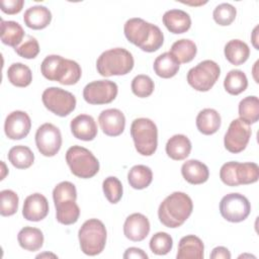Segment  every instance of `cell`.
Masks as SVG:
<instances>
[{
  "label": "cell",
  "mask_w": 259,
  "mask_h": 259,
  "mask_svg": "<svg viewBox=\"0 0 259 259\" xmlns=\"http://www.w3.org/2000/svg\"><path fill=\"white\" fill-rule=\"evenodd\" d=\"M150 249L156 255H166L173 247L172 237L165 232L154 234L150 240Z\"/></svg>",
  "instance_id": "37"
},
{
  "label": "cell",
  "mask_w": 259,
  "mask_h": 259,
  "mask_svg": "<svg viewBox=\"0 0 259 259\" xmlns=\"http://www.w3.org/2000/svg\"><path fill=\"white\" fill-rule=\"evenodd\" d=\"M134 57L125 49L114 48L103 52L96 61L97 72L103 77L121 76L134 68Z\"/></svg>",
  "instance_id": "4"
},
{
  "label": "cell",
  "mask_w": 259,
  "mask_h": 259,
  "mask_svg": "<svg viewBox=\"0 0 259 259\" xmlns=\"http://www.w3.org/2000/svg\"><path fill=\"white\" fill-rule=\"evenodd\" d=\"M56 207V219L60 224L73 225L75 224L80 215V208L76 203V200L67 199L55 203Z\"/></svg>",
  "instance_id": "29"
},
{
  "label": "cell",
  "mask_w": 259,
  "mask_h": 259,
  "mask_svg": "<svg viewBox=\"0 0 259 259\" xmlns=\"http://www.w3.org/2000/svg\"><path fill=\"white\" fill-rule=\"evenodd\" d=\"M226 59L235 66H240L245 63L250 56V49L246 42L241 39H232L225 46Z\"/></svg>",
  "instance_id": "28"
},
{
  "label": "cell",
  "mask_w": 259,
  "mask_h": 259,
  "mask_svg": "<svg viewBox=\"0 0 259 259\" xmlns=\"http://www.w3.org/2000/svg\"><path fill=\"white\" fill-rule=\"evenodd\" d=\"M240 119L247 124L255 123L259 119V100L257 96H247L239 103Z\"/></svg>",
  "instance_id": "34"
},
{
  "label": "cell",
  "mask_w": 259,
  "mask_h": 259,
  "mask_svg": "<svg viewBox=\"0 0 259 259\" xmlns=\"http://www.w3.org/2000/svg\"><path fill=\"white\" fill-rule=\"evenodd\" d=\"M24 35V30L18 22L1 19V40L4 45L15 49L21 42Z\"/></svg>",
  "instance_id": "30"
},
{
  "label": "cell",
  "mask_w": 259,
  "mask_h": 259,
  "mask_svg": "<svg viewBox=\"0 0 259 259\" xmlns=\"http://www.w3.org/2000/svg\"><path fill=\"white\" fill-rule=\"evenodd\" d=\"M124 259H131V258H136V259H147L148 255L140 248L137 247H131L125 250L123 254Z\"/></svg>",
  "instance_id": "45"
},
{
  "label": "cell",
  "mask_w": 259,
  "mask_h": 259,
  "mask_svg": "<svg viewBox=\"0 0 259 259\" xmlns=\"http://www.w3.org/2000/svg\"><path fill=\"white\" fill-rule=\"evenodd\" d=\"M191 152V142L184 135H174L166 144L167 155L175 160L181 161L186 159Z\"/></svg>",
  "instance_id": "24"
},
{
  "label": "cell",
  "mask_w": 259,
  "mask_h": 259,
  "mask_svg": "<svg viewBox=\"0 0 259 259\" xmlns=\"http://www.w3.org/2000/svg\"><path fill=\"white\" fill-rule=\"evenodd\" d=\"M35 145L41 155L46 157L55 156L62 146L60 130L50 122L41 124L35 133Z\"/></svg>",
  "instance_id": "13"
},
{
  "label": "cell",
  "mask_w": 259,
  "mask_h": 259,
  "mask_svg": "<svg viewBox=\"0 0 259 259\" xmlns=\"http://www.w3.org/2000/svg\"><path fill=\"white\" fill-rule=\"evenodd\" d=\"M181 174L188 183L194 185L204 183L209 177L207 166L202 162L194 159L183 163L181 167Z\"/></svg>",
  "instance_id": "21"
},
{
  "label": "cell",
  "mask_w": 259,
  "mask_h": 259,
  "mask_svg": "<svg viewBox=\"0 0 259 259\" xmlns=\"http://www.w3.org/2000/svg\"><path fill=\"white\" fill-rule=\"evenodd\" d=\"M221 115L212 108H204L196 116L197 130L206 136L213 135L221 126Z\"/></svg>",
  "instance_id": "25"
},
{
  "label": "cell",
  "mask_w": 259,
  "mask_h": 259,
  "mask_svg": "<svg viewBox=\"0 0 259 259\" xmlns=\"http://www.w3.org/2000/svg\"><path fill=\"white\" fill-rule=\"evenodd\" d=\"M53 199H54V203L67 200V199L76 200L77 190L75 185L70 181L60 182L59 184H57V186H55L53 190Z\"/></svg>",
  "instance_id": "42"
},
{
  "label": "cell",
  "mask_w": 259,
  "mask_h": 259,
  "mask_svg": "<svg viewBox=\"0 0 259 259\" xmlns=\"http://www.w3.org/2000/svg\"><path fill=\"white\" fill-rule=\"evenodd\" d=\"M73 136L81 141H92L97 136V125L94 118L88 114H79L71 120Z\"/></svg>",
  "instance_id": "19"
},
{
  "label": "cell",
  "mask_w": 259,
  "mask_h": 259,
  "mask_svg": "<svg viewBox=\"0 0 259 259\" xmlns=\"http://www.w3.org/2000/svg\"><path fill=\"white\" fill-rule=\"evenodd\" d=\"M226 91L232 95H238L248 87V79L241 70H231L224 81Z\"/></svg>",
  "instance_id": "36"
},
{
  "label": "cell",
  "mask_w": 259,
  "mask_h": 259,
  "mask_svg": "<svg viewBox=\"0 0 259 259\" xmlns=\"http://www.w3.org/2000/svg\"><path fill=\"white\" fill-rule=\"evenodd\" d=\"M150 233V222L142 213L136 212L130 214L123 224L124 236L133 242H141Z\"/></svg>",
  "instance_id": "17"
},
{
  "label": "cell",
  "mask_w": 259,
  "mask_h": 259,
  "mask_svg": "<svg viewBox=\"0 0 259 259\" xmlns=\"http://www.w3.org/2000/svg\"><path fill=\"white\" fill-rule=\"evenodd\" d=\"M42 76L50 81H57L63 85L76 84L82 75L80 65L59 55H50L45 58L40 65Z\"/></svg>",
  "instance_id": "3"
},
{
  "label": "cell",
  "mask_w": 259,
  "mask_h": 259,
  "mask_svg": "<svg viewBox=\"0 0 259 259\" xmlns=\"http://www.w3.org/2000/svg\"><path fill=\"white\" fill-rule=\"evenodd\" d=\"M123 31L130 42L147 53L158 51L164 42V35L161 29L157 25L139 17L126 20Z\"/></svg>",
  "instance_id": "1"
},
{
  "label": "cell",
  "mask_w": 259,
  "mask_h": 259,
  "mask_svg": "<svg viewBox=\"0 0 259 259\" xmlns=\"http://www.w3.org/2000/svg\"><path fill=\"white\" fill-rule=\"evenodd\" d=\"M203 251L204 245L202 241L194 235H187L180 239L176 257L177 259H202Z\"/></svg>",
  "instance_id": "23"
},
{
  "label": "cell",
  "mask_w": 259,
  "mask_h": 259,
  "mask_svg": "<svg viewBox=\"0 0 259 259\" xmlns=\"http://www.w3.org/2000/svg\"><path fill=\"white\" fill-rule=\"evenodd\" d=\"M220 178L228 186L255 183L259 178V167L253 162H227L221 167Z\"/></svg>",
  "instance_id": "8"
},
{
  "label": "cell",
  "mask_w": 259,
  "mask_h": 259,
  "mask_svg": "<svg viewBox=\"0 0 259 259\" xmlns=\"http://www.w3.org/2000/svg\"><path fill=\"white\" fill-rule=\"evenodd\" d=\"M170 53L178 60L180 64H185L191 62L194 59L197 53V48L192 40L182 38L176 40L172 45Z\"/></svg>",
  "instance_id": "35"
},
{
  "label": "cell",
  "mask_w": 259,
  "mask_h": 259,
  "mask_svg": "<svg viewBox=\"0 0 259 259\" xmlns=\"http://www.w3.org/2000/svg\"><path fill=\"white\" fill-rule=\"evenodd\" d=\"M132 91L133 93L141 98L149 97L155 88L154 81L147 75H138L132 81Z\"/></svg>",
  "instance_id": "40"
},
{
  "label": "cell",
  "mask_w": 259,
  "mask_h": 259,
  "mask_svg": "<svg viewBox=\"0 0 259 259\" xmlns=\"http://www.w3.org/2000/svg\"><path fill=\"white\" fill-rule=\"evenodd\" d=\"M131 136L139 154L152 156L156 152L158 146V128L150 118H136L131 125Z\"/></svg>",
  "instance_id": "6"
},
{
  "label": "cell",
  "mask_w": 259,
  "mask_h": 259,
  "mask_svg": "<svg viewBox=\"0 0 259 259\" xmlns=\"http://www.w3.org/2000/svg\"><path fill=\"white\" fill-rule=\"evenodd\" d=\"M102 189L106 199L110 203H117L122 196V184L118 178L109 176L102 182Z\"/></svg>",
  "instance_id": "39"
},
{
  "label": "cell",
  "mask_w": 259,
  "mask_h": 259,
  "mask_svg": "<svg viewBox=\"0 0 259 259\" xmlns=\"http://www.w3.org/2000/svg\"><path fill=\"white\" fill-rule=\"evenodd\" d=\"M18 195L10 189H4L0 192V213L3 217L14 214L18 209Z\"/></svg>",
  "instance_id": "38"
},
{
  "label": "cell",
  "mask_w": 259,
  "mask_h": 259,
  "mask_svg": "<svg viewBox=\"0 0 259 259\" xmlns=\"http://www.w3.org/2000/svg\"><path fill=\"white\" fill-rule=\"evenodd\" d=\"M31 128V120L25 111L15 110L9 113L5 119L4 132L10 140L25 138Z\"/></svg>",
  "instance_id": "15"
},
{
  "label": "cell",
  "mask_w": 259,
  "mask_h": 259,
  "mask_svg": "<svg viewBox=\"0 0 259 259\" xmlns=\"http://www.w3.org/2000/svg\"><path fill=\"white\" fill-rule=\"evenodd\" d=\"M8 160L17 169H27L33 164L34 155L28 147L18 145L9 150Z\"/></svg>",
  "instance_id": "32"
},
{
  "label": "cell",
  "mask_w": 259,
  "mask_h": 259,
  "mask_svg": "<svg viewBox=\"0 0 259 259\" xmlns=\"http://www.w3.org/2000/svg\"><path fill=\"white\" fill-rule=\"evenodd\" d=\"M66 161L71 172L83 179L95 176L99 171L97 158L86 148L72 146L66 153Z\"/></svg>",
  "instance_id": "7"
},
{
  "label": "cell",
  "mask_w": 259,
  "mask_h": 259,
  "mask_svg": "<svg viewBox=\"0 0 259 259\" xmlns=\"http://www.w3.org/2000/svg\"><path fill=\"white\" fill-rule=\"evenodd\" d=\"M117 85L110 80H97L88 83L83 89V98L89 104L99 105L112 102L117 95Z\"/></svg>",
  "instance_id": "12"
},
{
  "label": "cell",
  "mask_w": 259,
  "mask_h": 259,
  "mask_svg": "<svg viewBox=\"0 0 259 259\" xmlns=\"http://www.w3.org/2000/svg\"><path fill=\"white\" fill-rule=\"evenodd\" d=\"M251 211V204L246 196L240 193H229L220 202L222 217L231 223H240L248 218Z\"/></svg>",
  "instance_id": "11"
},
{
  "label": "cell",
  "mask_w": 259,
  "mask_h": 259,
  "mask_svg": "<svg viewBox=\"0 0 259 259\" xmlns=\"http://www.w3.org/2000/svg\"><path fill=\"white\" fill-rule=\"evenodd\" d=\"M24 5L23 0H1L0 1V7L1 10L9 15L17 14L22 10V7Z\"/></svg>",
  "instance_id": "44"
},
{
  "label": "cell",
  "mask_w": 259,
  "mask_h": 259,
  "mask_svg": "<svg viewBox=\"0 0 259 259\" xmlns=\"http://www.w3.org/2000/svg\"><path fill=\"white\" fill-rule=\"evenodd\" d=\"M49 213V202L46 196L40 193H33L28 195L22 208V215L25 220L30 222H39L44 220Z\"/></svg>",
  "instance_id": "18"
},
{
  "label": "cell",
  "mask_w": 259,
  "mask_h": 259,
  "mask_svg": "<svg viewBox=\"0 0 259 259\" xmlns=\"http://www.w3.org/2000/svg\"><path fill=\"white\" fill-rule=\"evenodd\" d=\"M17 240L22 249L34 252L42 247L44 234L37 228L24 227L19 231Z\"/></svg>",
  "instance_id": "27"
},
{
  "label": "cell",
  "mask_w": 259,
  "mask_h": 259,
  "mask_svg": "<svg viewBox=\"0 0 259 259\" xmlns=\"http://www.w3.org/2000/svg\"><path fill=\"white\" fill-rule=\"evenodd\" d=\"M24 24L31 29H44L52 21V13L46 6H31L24 12Z\"/></svg>",
  "instance_id": "22"
},
{
  "label": "cell",
  "mask_w": 259,
  "mask_h": 259,
  "mask_svg": "<svg viewBox=\"0 0 259 259\" xmlns=\"http://www.w3.org/2000/svg\"><path fill=\"white\" fill-rule=\"evenodd\" d=\"M153 180V172L146 165H136L127 173V181L135 189L147 188Z\"/></svg>",
  "instance_id": "31"
},
{
  "label": "cell",
  "mask_w": 259,
  "mask_h": 259,
  "mask_svg": "<svg viewBox=\"0 0 259 259\" xmlns=\"http://www.w3.org/2000/svg\"><path fill=\"white\" fill-rule=\"evenodd\" d=\"M106 237V229L101 221L97 219L87 220L78 232L81 251L88 256L100 254L105 247Z\"/></svg>",
  "instance_id": "5"
},
{
  "label": "cell",
  "mask_w": 259,
  "mask_h": 259,
  "mask_svg": "<svg viewBox=\"0 0 259 259\" xmlns=\"http://www.w3.org/2000/svg\"><path fill=\"white\" fill-rule=\"evenodd\" d=\"M237 10L230 3H222L218 5L212 12L213 20L222 26L230 25L235 20Z\"/></svg>",
  "instance_id": "41"
},
{
  "label": "cell",
  "mask_w": 259,
  "mask_h": 259,
  "mask_svg": "<svg viewBox=\"0 0 259 259\" xmlns=\"http://www.w3.org/2000/svg\"><path fill=\"white\" fill-rule=\"evenodd\" d=\"M193 209L191 198L184 192L175 191L159 205L158 218L167 228H178L190 217Z\"/></svg>",
  "instance_id": "2"
},
{
  "label": "cell",
  "mask_w": 259,
  "mask_h": 259,
  "mask_svg": "<svg viewBox=\"0 0 259 259\" xmlns=\"http://www.w3.org/2000/svg\"><path fill=\"white\" fill-rule=\"evenodd\" d=\"M179 67L180 63L170 52H166L158 56L153 65L156 75L164 79L174 77L178 73Z\"/></svg>",
  "instance_id": "26"
},
{
  "label": "cell",
  "mask_w": 259,
  "mask_h": 259,
  "mask_svg": "<svg viewBox=\"0 0 259 259\" xmlns=\"http://www.w3.org/2000/svg\"><path fill=\"white\" fill-rule=\"evenodd\" d=\"M41 100L47 109L62 117L69 115L76 107L75 96L59 87L47 88L42 92Z\"/></svg>",
  "instance_id": "10"
},
{
  "label": "cell",
  "mask_w": 259,
  "mask_h": 259,
  "mask_svg": "<svg viewBox=\"0 0 259 259\" xmlns=\"http://www.w3.org/2000/svg\"><path fill=\"white\" fill-rule=\"evenodd\" d=\"M252 131L249 124L236 118L231 121L229 128L224 138L225 148L233 154H237L245 150L251 138Z\"/></svg>",
  "instance_id": "14"
},
{
  "label": "cell",
  "mask_w": 259,
  "mask_h": 259,
  "mask_svg": "<svg viewBox=\"0 0 259 259\" xmlns=\"http://www.w3.org/2000/svg\"><path fill=\"white\" fill-rule=\"evenodd\" d=\"M210 258L211 259H230L231 258V253L230 251L223 246L215 247L211 253H210Z\"/></svg>",
  "instance_id": "46"
},
{
  "label": "cell",
  "mask_w": 259,
  "mask_h": 259,
  "mask_svg": "<svg viewBox=\"0 0 259 259\" xmlns=\"http://www.w3.org/2000/svg\"><path fill=\"white\" fill-rule=\"evenodd\" d=\"M45 256H53V257H57L56 255H54V254H48V253H45V254H39V255H37L36 256V258H41V257H45Z\"/></svg>",
  "instance_id": "48"
},
{
  "label": "cell",
  "mask_w": 259,
  "mask_h": 259,
  "mask_svg": "<svg viewBox=\"0 0 259 259\" xmlns=\"http://www.w3.org/2000/svg\"><path fill=\"white\" fill-rule=\"evenodd\" d=\"M9 82L16 87H26L32 81V73L29 67L22 63H13L7 70Z\"/></svg>",
  "instance_id": "33"
},
{
  "label": "cell",
  "mask_w": 259,
  "mask_h": 259,
  "mask_svg": "<svg viewBox=\"0 0 259 259\" xmlns=\"http://www.w3.org/2000/svg\"><path fill=\"white\" fill-rule=\"evenodd\" d=\"M98 121L102 132L106 136L117 137L124 131L125 117L119 109L108 108L102 110L98 116Z\"/></svg>",
  "instance_id": "16"
},
{
  "label": "cell",
  "mask_w": 259,
  "mask_h": 259,
  "mask_svg": "<svg viewBox=\"0 0 259 259\" xmlns=\"http://www.w3.org/2000/svg\"><path fill=\"white\" fill-rule=\"evenodd\" d=\"M257 29H258V26H256L255 28H254V30H253V36H252V41H253V45H254V47L256 48V50H259V47L256 45V41H257Z\"/></svg>",
  "instance_id": "47"
},
{
  "label": "cell",
  "mask_w": 259,
  "mask_h": 259,
  "mask_svg": "<svg viewBox=\"0 0 259 259\" xmlns=\"http://www.w3.org/2000/svg\"><path fill=\"white\" fill-rule=\"evenodd\" d=\"M220 74V66L214 61L204 60L188 71L187 82L193 89L205 92L212 88Z\"/></svg>",
  "instance_id": "9"
},
{
  "label": "cell",
  "mask_w": 259,
  "mask_h": 259,
  "mask_svg": "<svg viewBox=\"0 0 259 259\" xmlns=\"http://www.w3.org/2000/svg\"><path fill=\"white\" fill-rule=\"evenodd\" d=\"M163 23L166 28L175 34L186 32L191 26V18L181 9H171L164 13Z\"/></svg>",
  "instance_id": "20"
},
{
  "label": "cell",
  "mask_w": 259,
  "mask_h": 259,
  "mask_svg": "<svg viewBox=\"0 0 259 259\" xmlns=\"http://www.w3.org/2000/svg\"><path fill=\"white\" fill-rule=\"evenodd\" d=\"M15 53L24 59H34L39 53V45L35 37L27 35L26 40L14 49Z\"/></svg>",
  "instance_id": "43"
}]
</instances>
